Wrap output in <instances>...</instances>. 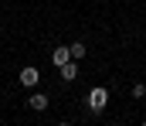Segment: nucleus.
Masks as SVG:
<instances>
[{
    "label": "nucleus",
    "mask_w": 146,
    "mask_h": 126,
    "mask_svg": "<svg viewBox=\"0 0 146 126\" xmlns=\"http://www.w3.org/2000/svg\"><path fill=\"white\" fill-rule=\"evenodd\" d=\"M133 99H146V85H143V82L133 85Z\"/></svg>",
    "instance_id": "7"
},
{
    "label": "nucleus",
    "mask_w": 146,
    "mask_h": 126,
    "mask_svg": "<svg viewBox=\"0 0 146 126\" xmlns=\"http://www.w3.org/2000/svg\"><path fill=\"white\" fill-rule=\"evenodd\" d=\"M68 61H72V44H61V48L51 51V65H54V68H61V65H68Z\"/></svg>",
    "instance_id": "3"
},
{
    "label": "nucleus",
    "mask_w": 146,
    "mask_h": 126,
    "mask_svg": "<svg viewBox=\"0 0 146 126\" xmlns=\"http://www.w3.org/2000/svg\"><path fill=\"white\" fill-rule=\"evenodd\" d=\"M58 75H61V82H75V79H78V61H68V65H61V68H58Z\"/></svg>",
    "instance_id": "5"
},
{
    "label": "nucleus",
    "mask_w": 146,
    "mask_h": 126,
    "mask_svg": "<svg viewBox=\"0 0 146 126\" xmlns=\"http://www.w3.org/2000/svg\"><path fill=\"white\" fill-rule=\"evenodd\" d=\"M85 55H88V48H85L82 41H75V44H72V58H75V61H82Z\"/></svg>",
    "instance_id": "6"
},
{
    "label": "nucleus",
    "mask_w": 146,
    "mask_h": 126,
    "mask_svg": "<svg viewBox=\"0 0 146 126\" xmlns=\"http://www.w3.org/2000/svg\"><path fill=\"white\" fill-rule=\"evenodd\" d=\"M85 102H88V109H92V113H102V109L109 106V89H106V85H95V89L88 92V99H85Z\"/></svg>",
    "instance_id": "1"
},
{
    "label": "nucleus",
    "mask_w": 146,
    "mask_h": 126,
    "mask_svg": "<svg viewBox=\"0 0 146 126\" xmlns=\"http://www.w3.org/2000/svg\"><path fill=\"white\" fill-rule=\"evenodd\" d=\"M17 79H21V85H24V89H37V82H41V72H37L34 65H24Z\"/></svg>",
    "instance_id": "2"
},
{
    "label": "nucleus",
    "mask_w": 146,
    "mask_h": 126,
    "mask_svg": "<svg viewBox=\"0 0 146 126\" xmlns=\"http://www.w3.org/2000/svg\"><path fill=\"white\" fill-rule=\"evenodd\" d=\"M48 102H51V99H48L44 92H31V95H27V106H31L34 113H44V109H48Z\"/></svg>",
    "instance_id": "4"
}]
</instances>
